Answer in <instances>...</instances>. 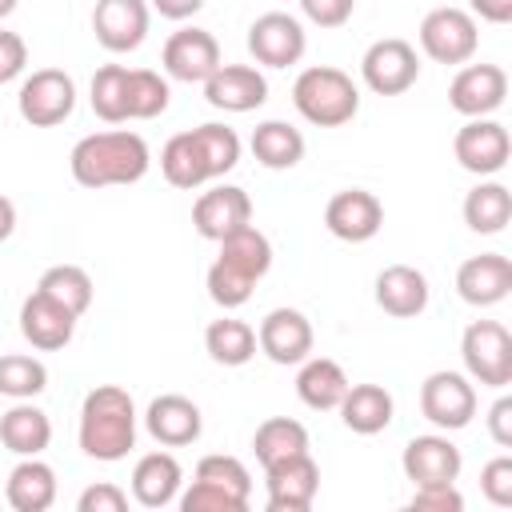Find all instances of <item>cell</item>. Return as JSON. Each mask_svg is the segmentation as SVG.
I'll return each mask as SVG.
<instances>
[{
  "label": "cell",
  "mask_w": 512,
  "mask_h": 512,
  "mask_svg": "<svg viewBox=\"0 0 512 512\" xmlns=\"http://www.w3.org/2000/svg\"><path fill=\"white\" fill-rule=\"evenodd\" d=\"M300 8L316 28H340L352 20L356 0H300Z\"/></svg>",
  "instance_id": "bcb514c9"
},
{
  "label": "cell",
  "mask_w": 512,
  "mask_h": 512,
  "mask_svg": "<svg viewBox=\"0 0 512 512\" xmlns=\"http://www.w3.org/2000/svg\"><path fill=\"white\" fill-rule=\"evenodd\" d=\"M324 224L336 240L348 244H364L384 228V204L376 200V192L368 188H344L328 200L324 208Z\"/></svg>",
  "instance_id": "2e32d148"
},
{
  "label": "cell",
  "mask_w": 512,
  "mask_h": 512,
  "mask_svg": "<svg viewBox=\"0 0 512 512\" xmlns=\"http://www.w3.org/2000/svg\"><path fill=\"white\" fill-rule=\"evenodd\" d=\"M468 12L488 20V24H508L512 20V0H468Z\"/></svg>",
  "instance_id": "681fc988"
},
{
  "label": "cell",
  "mask_w": 512,
  "mask_h": 512,
  "mask_svg": "<svg viewBox=\"0 0 512 512\" xmlns=\"http://www.w3.org/2000/svg\"><path fill=\"white\" fill-rule=\"evenodd\" d=\"M308 48V32L288 12H264L248 24V52L264 68H292Z\"/></svg>",
  "instance_id": "9c48e42d"
},
{
  "label": "cell",
  "mask_w": 512,
  "mask_h": 512,
  "mask_svg": "<svg viewBox=\"0 0 512 512\" xmlns=\"http://www.w3.org/2000/svg\"><path fill=\"white\" fill-rule=\"evenodd\" d=\"M176 504H180V512H244V508H248L244 500H236V496H228L224 488H212V484H204V480H192V484L176 496Z\"/></svg>",
  "instance_id": "b9f144b4"
},
{
  "label": "cell",
  "mask_w": 512,
  "mask_h": 512,
  "mask_svg": "<svg viewBox=\"0 0 512 512\" xmlns=\"http://www.w3.org/2000/svg\"><path fill=\"white\" fill-rule=\"evenodd\" d=\"M452 152H456V160H460L464 172H472V176H496L508 164V156H512V136H508V128L500 120L476 116V120H468L456 132Z\"/></svg>",
  "instance_id": "30bf717a"
},
{
  "label": "cell",
  "mask_w": 512,
  "mask_h": 512,
  "mask_svg": "<svg viewBox=\"0 0 512 512\" xmlns=\"http://www.w3.org/2000/svg\"><path fill=\"white\" fill-rule=\"evenodd\" d=\"M92 112L108 124H124L128 120V68L124 64H104L92 76Z\"/></svg>",
  "instance_id": "8d00e7d4"
},
{
  "label": "cell",
  "mask_w": 512,
  "mask_h": 512,
  "mask_svg": "<svg viewBox=\"0 0 512 512\" xmlns=\"http://www.w3.org/2000/svg\"><path fill=\"white\" fill-rule=\"evenodd\" d=\"M460 360L472 384L508 388L512 384V336L500 320H472L460 336Z\"/></svg>",
  "instance_id": "277c9868"
},
{
  "label": "cell",
  "mask_w": 512,
  "mask_h": 512,
  "mask_svg": "<svg viewBox=\"0 0 512 512\" xmlns=\"http://www.w3.org/2000/svg\"><path fill=\"white\" fill-rule=\"evenodd\" d=\"M148 0H96L92 32L108 52H136L148 36Z\"/></svg>",
  "instance_id": "ac0fdd59"
},
{
  "label": "cell",
  "mask_w": 512,
  "mask_h": 512,
  "mask_svg": "<svg viewBox=\"0 0 512 512\" xmlns=\"http://www.w3.org/2000/svg\"><path fill=\"white\" fill-rule=\"evenodd\" d=\"M420 52L436 64H468L480 48V28L468 8H432L420 20Z\"/></svg>",
  "instance_id": "5b68a950"
},
{
  "label": "cell",
  "mask_w": 512,
  "mask_h": 512,
  "mask_svg": "<svg viewBox=\"0 0 512 512\" xmlns=\"http://www.w3.org/2000/svg\"><path fill=\"white\" fill-rule=\"evenodd\" d=\"M36 288L44 292V296H52L56 304H64L72 316H84L88 308H92V276L80 268V264H52L40 280H36Z\"/></svg>",
  "instance_id": "e575fe53"
},
{
  "label": "cell",
  "mask_w": 512,
  "mask_h": 512,
  "mask_svg": "<svg viewBox=\"0 0 512 512\" xmlns=\"http://www.w3.org/2000/svg\"><path fill=\"white\" fill-rule=\"evenodd\" d=\"M336 412H340L344 428H352L356 436H376L392 424L396 404H392V392L384 384H348Z\"/></svg>",
  "instance_id": "d4e9b609"
},
{
  "label": "cell",
  "mask_w": 512,
  "mask_h": 512,
  "mask_svg": "<svg viewBox=\"0 0 512 512\" xmlns=\"http://www.w3.org/2000/svg\"><path fill=\"white\" fill-rule=\"evenodd\" d=\"M152 152L144 144L140 132L128 128H112V132H92L84 140H76L68 168L72 180L84 188H112V184H136L148 176Z\"/></svg>",
  "instance_id": "6da1fadb"
},
{
  "label": "cell",
  "mask_w": 512,
  "mask_h": 512,
  "mask_svg": "<svg viewBox=\"0 0 512 512\" xmlns=\"http://www.w3.org/2000/svg\"><path fill=\"white\" fill-rule=\"evenodd\" d=\"M172 100V88L152 68H128V120H156Z\"/></svg>",
  "instance_id": "74e56055"
},
{
  "label": "cell",
  "mask_w": 512,
  "mask_h": 512,
  "mask_svg": "<svg viewBox=\"0 0 512 512\" xmlns=\"http://www.w3.org/2000/svg\"><path fill=\"white\" fill-rule=\"evenodd\" d=\"M164 20H188V16H196L200 8H204V0H148Z\"/></svg>",
  "instance_id": "f907efd6"
},
{
  "label": "cell",
  "mask_w": 512,
  "mask_h": 512,
  "mask_svg": "<svg viewBox=\"0 0 512 512\" xmlns=\"http://www.w3.org/2000/svg\"><path fill=\"white\" fill-rule=\"evenodd\" d=\"M216 244H220V256H216V260H224L228 268L244 272V276L256 280V284L268 276V268H272V244H268V236H264L260 228L244 224V228L228 232V236L216 240Z\"/></svg>",
  "instance_id": "1f68e13d"
},
{
  "label": "cell",
  "mask_w": 512,
  "mask_h": 512,
  "mask_svg": "<svg viewBox=\"0 0 512 512\" xmlns=\"http://www.w3.org/2000/svg\"><path fill=\"white\" fill-rule=\"evenodd\" d=\"M344 392H348V376H344V368L336 360H328V356L300 360V372H296L300 404H308L312 412H332V408H340Z\"/></svg>",
  "instance_id": "83f0119b"
},
{
  "label": "cell",
  "mask_w": 512,
  "mask_h": 512,
  "mask_svg": "<svg viewBox=\"0 0 512 512\" xmlns=\"http://www.w3.org/2000/svg\"><path fill=\"white\" fill-rule=\"evenodd\" d=\"M144 428L164 448H188V444L200 440L204 416H200V404L196 400H188L180 392H164V396H156L144 408Z\"/></svg>",
  "instance_id": "e0dca14e"
},
{
  "label": "cell",
  "mask_w": 512,
  "mask_h": 512,
  "mask_svg": "<svg viewBox=\"0 0 512 512\" xmlns=\"http://www.w3.org/2000/svg\"><path fill=\"white\" fill-rule=\"evenodd\" d=\"M292 104L296 112L316 124V128H340L360 112V88L344 68L332 64H312L296 76L292 84Z\"/></svg>",
  "instance_id": "3957f363"
},
{
  "label": "cell",
  "mask_w": 512,
  "mask_h": 512,
  "mask_svg": "<svg viewBox=\"0 0 512 512\" xmlns=\"http://www.w3.org/2000/svg\"><path fill=\"white\" fill-rule=\"evenodd\" d=\"M456 292L472 308H492L512 292V260L504 252H480L468 256L456 268Z\"/></svg>",
  "instance_id": "44dd1931"
},
{
  "label": "cell",
  "mask_w": 512,
  "mask_h": 512,
  "mask_svg": "<svg viewBox=\"0 0 512 512\" xmlns=\"http://www.w3.org/2000/svg\"><path fill=\"white\" fill-rule=\"evenodd\" d=\"M264 488L272 512H308L320 492V464L312 460V452L276 460L264 468Z\"/></svg>",
  "instance_id": "7c38bea8"
},
{
  "label": "cell",
  "mask_w": 512,
  "mask_h": 512,
  "mask_svg": "<svg viewBox=\"0 0 512 512\" xmlns=\"http://www.w3.org/2000/svg\"><path fill=\"white\" fill-rule=\"evenodd\" d=\"M4 496L16 512H48L56 504V472L40 456H20V464L8 472Z\"/></svg>",
  "instance_id": "484cf974"
},
{
  "label": "cell",
  "mask_w": 512,
  "mask_h": 512,
  "mask_svg": "<svg viewBox=\"0 0 512 512\" xmlns=\"http://www.w3.org/2000/svg\"><path fill=\"white\" fill-rule=\"evenodd\" d=\"M488 432L500 448H512V396H500L488 408Z\"/></svg>",
  "instance_id": "c3c4849f"
},
{
  "label": "cell",
  "mask_w": 512,
  "mask_h": 512,
  "mask_svg": "<svg viewBox=\"0 0 512 512\" xmlns=\"http://www.w3.org/2000/svg\"><path fill=\"white\" fill-rule=\"evenodd\" d=\"M248 144H252V156L264 168H272V172L296 168L304 160V136L288 120H264V124H256Z\"/></svg>",
  "instance_id": "f546056e"
},
{
  "label": "cell",
  "mask_w": 512,
  "mask_h": 512,
  "mask_svg": "<svg viewBox=\"0 0 512 512\" xmlns=\"http://www.w3.org/2000/svg\"><path fill=\"white\" fill-rule=\"evenodd\" d=\"M16 108L32 128H56L72 116L76 108V80L64 68H36L20 92H16Z\"/></svg>",
  "instance_id": "8992f818"
},
{
  "label": "cell",
  "mask_w": 512,
  "mask_h": 512,
  "mask_svg": "<svg viewBox=\"0 0 512 512\" xmlns=\"http://www.w3.org/2000/svg\"><path fill=\"white\" fill-rule=\"evenodd\" d=\"M184 488V468L172 452H144L132 468V500L140 508H168Z\"/></svg>",
  "instance_id": "603a6c76"
},
{
  "label": "cell",
  "mask_w": 512,
  "mask_h": 512,
  "mask_svg": "<svg viewBox=\"0 0 512 512\" xmlns=\"http://www.w3.org/2000/svg\"><path fill=\"white\" fill-rule=\"evenodd\" d=\"M204 352L224 368H240L256 356V328L236 316H220L204 328Z\"/></svg>",
  "instance_id": "d6a6232c"
},
{
  "label": "cell",
  "mask_w": 512,
  "mask_h": 512,
  "mask_svg": "<svg viewBox=\"0 0 512 512\" xmlns=\"http://www.w3.org/2000/svg\"><path fill=\"white\" fill-rule=\"evenodd\" d=\"M192 480H204V484H212V488H224L228 496H236V500H244V504H248V496H252V476H248L244 460H236V456H228V452L204 456V460L196 464Z\"/></svg>",
  "instance_id": "f35d334b"
},
{
  "label": "cell",
  "mask_w": 512,
  "mask_h": 512,
  "mask_svg": "<svg viewBox=\"0 0 512 512\" xmlns=\"http://www.w3.org/2000/svg\"><path fill=\"white\" fill-rule=\"evenodd\" d=\"M204 284H208V296H212L220 308H240V304H248V296H252V288H256V280H248L244 272L228 268L224 260H212Z\"/></svg>",
  "instance_id": "60d3db41"
},
{
  "label": "cell",
  "mask_w": 512,
  "mask_h": 512,
  "mask_svg": "<svg viewBox=\"0 0 512 512\" xmlns=\"http://www.w3.org/2000/svg\"><path fill=\"white\" fill-rule=\"evenodd\" d=\"M408 508L412 512H460L464 496L456 492V484H416Z\"/></svg>",
  "instance_id": "ee69618b"
},
{
  "label": "cell",
  "mask_w": 512,
  "mask_h": 512,
  "mask_svg": "<svg viewBox=\"0 0 512 512\" xmlns=\"http://www.w3.org/2000/svg\"><path fill=\"white\" fill-rule=\"evenodd\" d=\"M244 224H252V200L236 184H216V188L200 192V200L192 204V228L204 240H224L228 232H236Z\"/></svg>",
  "instance_id": "ffe728a7"
},
{
  "label": "cell",
  "mask_w": 512,
  "mask_h": 512,
  "mask_svg": "<svg viewBox=\"0 0 512 512\" xmlns=\"http://www.w3.org/2000/svg\"><path fill=\"white\" fill-rule=\"evenodd\" d=\"M400 468L412 484H456L460 468H464V456L444 432H428V436H412L404 444Z\"/></svg>",
  "instance_id": "9a60e30c"
},
{
  "label": "cell",
  "mask_w": 512,
  "mask_h": 512,
  "mask_svg": "<svg viewBox=\"0 0 512 512\" xmlns=\"http://www.w3.org/2000/svg\"><path fill=\"white\" fill-rule=\"evenodd\" d=\"M360 76L376 96H400L420 80V56L408 40L384 36V40L368 44V52L360 60Z\"/></svg>",
  "instance_id": "ba28073f"
},
{
  "label": "cell",
  "mask_w": 512,
  "mask_h": 512,
  "mask_svg": "<svg viewBox=\"0 0 512 512\" xmlns=\"http://www.w3.org/2000/svg\"><path fill=\"white\" fill-rule=\"evenodd\" d=\"M48 388V368L36 356L4 352L0 356V396L8 400H36Z\"/></svg>",
  "instance_id": "d590c367"
},
{
  "label": "cell",
  "mask_w": 512,
  "mask_h": 512,
  "mask_svg": "<svg viewBox=\"0 0 512 512\" xmlns=\"http://www.w3.org/2000/svg\"><path fill=\"white\" fill-rule=\"evenodd\" d=\"M252 452H256L260 468L288 460V456H300V452H308V428L292 416H268L252 436Z\"/></svg>",
  "instance_id": "836d02e7"
},
{
  "label": "cell",
  "mask_w": 512,
  "mask_h": 512,
  "mask_svg": "<svg viewBox=\"0 0 512 512\" xmlns=\"http://www.w3.org/2000/svg\"><path fill=\"white\" fill-rule=\"evenodd\" d=\"M508 96V72L500 64H464L452 84H448V104L476 120V116H492Z\"/></svg>",
  "instance_id": "5bb4252c"
},
{
  "label": "cell",
  "mask_w": 512,
  "mask_h": 512,
  "mask_svg": "<svg viewBox=\"0 0 512 512\" xmlns=\"http://www.w3.org/2000/svg\"><path fill=\"white\" fill-rule=\"evenodd\" d=\"M76 320L80 316H72L64 304H56L52 296H44L40 288H32V296H24V304H20V332L40 352L68 348L72 336H76Z\"/></svg>",
  "instance_id": "d6986e66"
},
{
  "label": "cell",
  "mask_w": 512,
  "mask_h": 512,
  "mask_svg": "<svg viewBox=\"0 0 512 512\" xmlns=\"http://www.w3.org/2000/svg\"><path fill=\"white\" fill-rule=\"evenodd\" d=\"M204 100L220 112H252L268 100V80L252 64H220L204 80Z\"/></svg>",
  "instance_id": "7402d4cb"
},
{
  "label": "cell",
  "mask_w": 512,
  "mask_h": 512,
  "mask_svg": "<svg viewBox=\"0 0 512 512\" xmlns=\"http://www.w3.org/2000/svg\"><path fill=\"white\" fill-rule=\"evenodd\" d=\"M420 412L440 432H460L476 416V384L464 372L440 368V372L424 376V384H420Z\"/></svg>",
  "instance_id": "52a82bcc"
},
{
  "label": "cell",
  "mask_w": 512,
  "mask_h": 512,
  "mask_svg": "<svg viewBox=\"0 0 512 512\" xmlns=\"http://www.w3.org/2000/svg\"><path fill=\"white\" fill-rule=\"evenodd\" d=\"M160 64L180 84H204L220 68V44H216V36L208 28H196V24L192 28H176L164 40Z\"/></svg>",
  "instance_id": "8fae6325"
},
{
  "label": "cell",
  "mask_w": 512,
  "mask_h": 512,
  "mask_svg": "<svg viewBox=\"0 0 512 512\" xmlns=\"http://www.w3.org/2000/svg\"><path fill=\"white\" fill-rule=\"evenodd\" d=\"M76 508H80V512H124V508H128V492H124L120 484L100 480V484H88V488L80 492Z\"/></svg>",
  "instance_id": "f6af8a7d"
},
{
  "label": "cell",
  "mask_w": 512,
  "mask_h": 512,
  "mask_svg": "<svg viewBox=\"0 0 512 512\" xmlns=\"http://www.w3.org/2000/svg\"><path fill=\"white\" fill-rule=\"evenodd\" d=\"M196 136H200V148L208 156L212 180L240 164V136H236V128H228V124H200Z\"/></svg>",
  "instance_id": "ab89813d"
},
{
  "label": "cell",
  "mask_w": 512,
  "mask_h": 512,
  "mask_svg": "<svg viewBox=\"0 0 512 512\" xmlns=\"http://www.w3.org/2000/svg\"><path fill=\"white\" fill-rule=\"evenodd\" d=\"M480 492L496 508H512V456L500 452L480 468Z\"/></svg>",
  "instance_id": "7bdbcfd3"
},
{
  "label": "cell",
  "mask_w": 512,
  "mask_h": 512,
  "mask_svg": "<svg viewBox=\"0 0 512 512\" xmlns=\"http://www.w3.org/2000/svg\"><path fill=\"white\" fill-rule=\"evenodd\" d=\"M80 452L116 464L136 448V404L120 384H96L80 404Z\"/></svg>",
  "instance_id": "7a4b0ae2"
},
{
  "label": "cell",
  "mask_w": 512,
  "mask_h": 512,
  "mask_svg": "<svg viewBox=\"0 0 512 512\" xmlns=\"http://www.w3.org/2000/svg\"><path fill=\"white\" fill-rule=\"evenodd\" d=\"M312 344H316V332H312V320L300 308H272L256 328V348L272 364H284V368L308 360Z\"/></svg>",
  "instance_id": "4fadbf2b"
},
{
  "label": "cell",
  "mask_w": 512,
  "mask_h": 512,
  "mask_svg": "<svg viewBox=\"0 0 512 512\" xmlns=\"http://www.w3.org/2000/svg\"><path fill=\"white\" fill-rule=\"evenodd\" d=\"M24 64H28V44H24V36L0 28V84L16 80V76L24 72Z\"/></svg>",
  "instance_id": "7dc6e473"
},
{
  "label": "cell",
  "mask_w": 512,
  "mask_h": 512,
  "mask_svg": "<svg viewBox=\"0 0 512 512\" xmlns=\"http://www.w3.org/2000/svg\"><path fill=\"white\" fill-rule=\"evenodd\" d=\"M16 4H20V0H0V20H4V16H8Z\"/></svg>",
  "instance_id": "f5cc1de1"
},
{
  "label": "cell",
  "mask_w": 512,
  "mask_h": 512,
  "mask_svg": "<svg viewBox=\"0 0 512 512\" xmlns=\"http://www.w3.org/2000/svg\"><path fill=\"white\" fill-rule=\"evenodd\" d=\"M160 172H164V180L172 188H184V192H192V188H200V184L212 180V168H208V156L200 148L196 128L192 132H176L160 148Z\"/></svg>",
  "instance_id": "f1b7e54d"
},
{
  "label": "cell",
  "mask_w": 512,
  "mask_h": 512,
  "mask_svg": "<svg viewBox=\"0 0 512 512\" xmlns=\"http://www.w3.org/2000/svg\"><path fill=\"white\" fill-rule=\"evenodd\" d=\"M512 220V192L500 180H480L468 196H464V224L480 236H496L504 232Z\"/></svg>",
  "instance_id": "4dcf8cb0"
},
{
  "label": "cell",
  "mask_w": 512,
  "mask_h": 512,
  "mask_svg": "<svg viewBox=\"0 0 512 512\" xmlns=\"http://www.w3.org/2000/svg\"><path fill=\"white\" fill-rule=\"evenodd\" d=\"M428 296H432L428 276H424L420 268H412V264H388V268L376 276V304H380L388 316H396V320L420 316V312L428 308Z\"/></svg>",
  "instance_id": "cb8c5ba5"
},
{
  "label": "cell",
  "mask_w": 512,
  "mask_h": 512,
  "mask_svg": "<svg viewBox=\"0 0 512 512\" xmlns=\"http://www.w3.org/2000/svg\"><path fill=\"white\" fill-rule=\"evenodd\" d=\"M0 444L16 456H40L52 444V420L32 400H16L0 416Z\"/></svg>",
  "instance_id": "4316f807"
},
{
  "label": "cell",
  "mask_w": 512,
  "mask_h": 512,
  "mask_svg": "<svg viewBox=\"0 0 512 512\" xmlns=\"http://www.w3.org/2000/svg\"><path fill=\"white\" fill-rule=\"evenodd\" d=\"M16 232V204L8 196H0V244Z\"/></svg>",
  "instance_id": "816d5d0a"
}]
</instances>
